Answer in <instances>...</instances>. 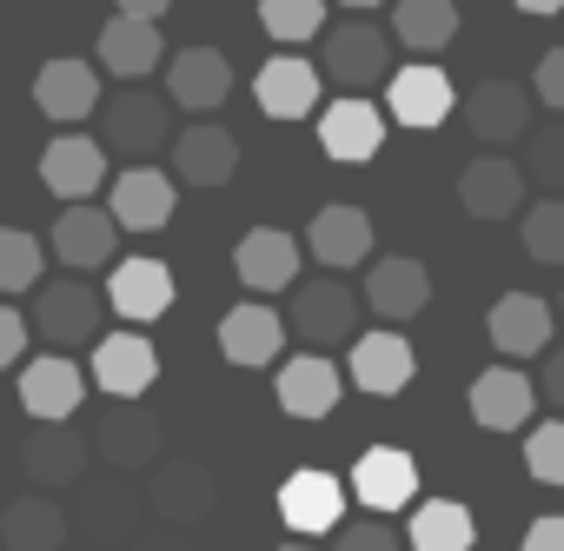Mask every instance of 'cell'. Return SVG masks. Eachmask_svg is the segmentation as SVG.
<instances>
[{
	"mask_svg": "<svg viewBox=\"0 0 564 551\" xmlns=\"http://www.w3.org/2000/svg\"><path fill=\"white\" fill-rule=\"evenodd\" d=\"M339 8H352V14H366V8H379V0H339Z\"/></svg>",
	"mask_w": 564,
	"mask_h": 551,
	"instance_id": "cell-50",
	"label": "cell"
},
{
	"mask_svg": "<svg viewBox=\"0 0 564 551\" xmlns=\"http://www.w3.org/2000/svg\"><path fill=\"white\" fill-rule=\"evenodd\" d=\"M173 173L186 180V186H226L232 173H239V140L226 133V127H186V133H173Z\"/></svg>",
	"mask_w": 564,
	"mask_h": 551,
	"instance_id": "cell-28",
	"label": "cell"
},
{
	"mask_svg": "<svg viewBox=\"0 0 564 551\" xmlns=\"http://www.w3.org/2000/svg\"><path fill=\"white\" fill-rule=\"evenodd\" d=\"M87 452H94V445H87L67 419H34L28 439H21V472H28L41 491H61V485H80Z\"/></svg>",
	"mask_w": 564,
	"mask_h": 551,
	"instance_id": "cell-5",
	"label": "cell"
},
{
	"mask_svg": "<svg viewBox=\"0 0 564 551\" xmlns=\"http://www.w3.org/2000/svg\"><path fill=\"white\" fill-rule=\"evenodd\" d=\"M419 372V353L399 326H379V333H352V386L372 392V399H392L405 392Z\"/></svg>",
	"mask_w": 564,
	"mask_h": 551,
	"instance_id": "cell-7",
	"label": "cell"
},
{
	"mask_svg": "<svg viewBox=\"0 0 564 551\" xmlns=\"http://www.w3.org/2000/svg\"><path fill=\"white\" fill-rule=\"evenodd\" d=\"M166 94H173V107H186V114H213V107H226V94H232V61H226L219 47H186V54L166 67Z\"/></svg>",
	"mask_w": 564,
	"mask_h": 551,
	"instance_id": "cell-26",
	"label": "cell"
},
{
	"mask_svg": "<svg viewBox=\"0 0 564 551\" xmlns=\"http://www.w3.org/2000/svg\"><path fill=\"white\" fill-rule=\"evenodd\" d=\"M471 419L485 432H524L531 425V379L518 366H491L471 379Z\"/></svg>",
	"mask_w": 564,
	"mask_h": 551,
	"instance_id": "cell-30",
	"label": "cell"
},
{
	"mask_svg": "<svg viewBox=\"0 0 564 551\" xmlns=\"http://www.w3.org/2000/svg\"><path fill=\"white\" fill-rule=\"evenodd\" d=\"M386 80H392V87H386V107H392L399 127H438V120L458 114V94H452V80H445L432 61H412V67H399V74H386Z\"/></svg>",
	"mask_w": 564,
	"mask_h": 551,
	"instance_id": "cell-15",
	"label": "cell"
},
{
	"mask_svg": "<svg viewBox=\"0 0 564 551\" xmlns=\"http://www.w3.org/2000/svg\"><path fill=\"white\" fill-rule=\"evenodd\" d=\"M107 300H113V313H120V320L147 326V320H160V313L173 306V272H166L160 259H120V266H113Z\"/></svg>",
	"mask_w": 564,
	"mask_h": 551,
	"instance_id": "cell-31",
	"label": "cell"
},
{
	"mask_svg": "<svg viewBox=\"0 0 564 551\" xmlns=\"http://www.w3.org/2000/svg\"><path fill=\"white\" fill-rule=\"evenodd\" d=\"M524 173H531L544 193H564V120H557V127H538V140L524 147Z\"/></svg>",
	"mask_w": 564,
	"mask_h": 551,
	"instance_id": "cell-41",
	"label": "cell"
},
{
	"mask_svg": "<svg viewBox=\"0 0 564 551\" xmlns=\"http://www.w3.org/2000/svg\"><path fill=\"white\" fill-rule=\"evenodd\" d=\"M100 313H107V300L87 280H54V287H34L28 333H41L54 353H74V346H94L100 339Z\"/></svg>",
	"mask_w": 564,
	"mask_h": 551,
	"instance_id": "cell-2",
	"label": "cell"
},
{
	"mask_svg": "<svg viewBox=\"0 0 564 551\" xmlns=\"http://www.w3.org/2000/svg\"><path fill=\"white\" fill-rule=\"evenodd\" d=\"M213 498H219V485H213V465H199V458H166L160 472H153V485H147V505L166 518V525H199L206 511H213Z\"/></svg>",
	"mask_w": 564,
	"mask_h": 551,
	"instance_id": "cell-13",
	"label": "cell"
},
{
	"mask_svg": "<svg viewBox=\"0 0 564 551\" xmlns=\"http://www.w3.org/2000/svg\"><path fill=\"white\" fill-rule=\"evenodd\" d=\"M279 551H313V544H279Z\"/></svg>",
	"mask_w": 564,
	"mask_h": 551,
	"instance_id": "cell-51",
	"label": "cell"
},
{
	"mask_svg": "<svg viewBox=\"0 0 564 551\" xmlns=\"http://www.w3.org/2000/svg\"><path fill=\"white\" fill-rule=\"evenodd\" d=\"M21 353H28V320L14 306H0V372L21 366Z\"/></svg>",
	"mask_w": 564,
	"mask_h": 551,
	"instance_id": "cell-44",
	"label": "cell"
},
{
	"mask_svg": "<svg viewBox=\"0 0 564 551\" xmlns=\"http://www.w3.org/2000/svg\"><path fill=\"white\" fill-rule=\"evenodd\" d=\"M386 326H405V320H419L425 313V300H432V272L419 266V259H372L366 266V293H359Z\"/></svg>",
	"mask_w": 564,
	"mask_h": 551,
	"instance_id": "cell-12",
	"label": "cell"
},
{
	"mask_svg": "<svg viewBox=\"0 0 564 551\" xmlns=\"http://www.w3.org/2000/svg\"><path fill=\"white\" fill-rule=\"evenodd\" d=\"M219 353L232 359V366H272L279 353H286V320H279L272 306H259V300H239L226 320H219Z\"/></svg>",
	"mask_w": 564,
	"mask_h": 551,
	"instance_id": "cell-21",
	"label": "cell"
},
{
	"mask_svg": "<svg viewBox=\"0 0 564 551\" xmlns=\"http://www.w3.org/2000/svg\"><path fill=\"white\" fill-rule=\"evenodd\" d=\"M359 293L339 280V272H319V280H293V306H286V333H300L306 346H339L359 333Z\"/></svg>",
	"mask_w": 564,
	"mask_h": 551,
	"instance_id": "cell-1",
	"label": "cell"
},
{
	"mask_svg": "<svg viewBox=\"0 0 564 551\" xmlns=\"http://www.w3.org/2000/svg\"><path fill=\"white\" fill-rule=\"evenodd\" d=\"M166 140H173V133H166V100H160V94L127 87V94H113V100L100 107V147H113V153H127V160H153Z\"/></svg>",
	"mask_w": 564,
	"mask_h": 551,
	"instance_id": "cell-4",
	"label": "cell"
},
{
	"mask_svg": "<svg viewBox=\"0 0 564 551\" xmlns=\"http://www.w3.org/2000/svg\"><path fill=\"white\" fill-rule=\"evenodd\" d=\"M531 87H538V100H544V107H557V114H564V47H551V54L538 61V80H531Z\"/></svg>",
	"mask_w": 564,
	"mask_h": 551,
	"instance_id": "cell-43",
	"label": "cell"
},
{
	"mask_svg": "<svg viewBox=\"0 0 564 551\" xmlns=\"http://www.w3.org/2000/svg\"><path fill=\"white\" fill-rule=\"evenodd\" d=\"M100 67L120 74V80L153 74V67H160V34H153V21H140V14H113V21L100 28Z\"/></svg>",
	"mask_w": 564,
	"mask_h": 551,
	"instance_id": "cell-33",
	"label": "cell"
},
{
	"mask_svg": "<svg viewBox=\"0 0 564 551\" xmlns=\"http://www.w3.org/2000/svg\"><path fill=\"white\" fill-rule=\"evenodd\" d=\"M100 180H107V147H100L94 133H61V140H47V153H41V186H47L54 199H87V193H100Z\"/></svg>",
	"mask_w": 564,
	"mask_h": 551,
	"instance_id": "cell-17",
	"label": "cell"
},
{
	"mask_svg": "<svg viewBox=\"0 0 564 551\" xmlns=\"http://www.w3.org/2000/svg\"><path fill=\"white\" fill-rule=\"evenodd\" d=\"M173 0H113V14H140V21H160Z\"/></svg>",
	"mask_w": 564,
	"mask_h": 551,
	"instance_id": "cell-48",
	"label": "cell"
},
{
	"mask_svg": "<svg viewBox=\"0 0 564 551\" xmlns=\"http://www.w3.org/2000/svg\"><path fill=\"white\" fill-rule=\"evenodd\" d=\"M478 525L458 498H425L412 511V531H405V551H471Z\"/></svg>",
	"mask_w": 564,
	"mask_h": 551,
	"instance_id": "cell-36",
	"label": "cell"
},
{
	"mask_svg": "<svg viewBox=\"0 0 564 551\" xmlns=\"http://www.w3.org/2000/svg\"><path fill=\"white\" fill-rule=\"evenodd\" d=\"M252 94H259V114L265 120H306L319 107V67L300 61V54H279V61L259 67Z\"/></svg>",
	"mask_w": 564,
	"mask_h": 551,
	"instance_id": "cell-25",
	"label": "cell"
},
{
	"mask_svg": "<svg viewBox=\"0 0 564 551\" xmlns=\"http://www.w3.org/2000/svg\"><path fill=\"white\" fill-rule=\"evenodd\" d=\"M524 472L538 485H564V419H544L524 432Z\"/></svg>",
	"mask_w": 564,
	"mask_h": 551,
	"instance_id": "cell-40",
	"label": "cell"
},
{
	"mask_svg": "<svg viewBox=\"0 0 564 551\" xmlns=\"http://www.w3.org/2000/svg\"><path fill=\"white\" fill-rule=\"evenodd\" d=\"M524 252L538 266H564V199H538L524 213Z\"/></svg>",
	"mask_w": 564,
	"mask_h": 551,
	"instance_id": "cell-39",
	"label": "cell"
},
{
	"mask_svg": "<svg viewBox=\"0 0 564 551\" xmlns=\"http://www.w3.org/2000/svg\"><path fill=\"white\" fill-rule=\"evenodd\" d=\"M113 472H140V465H153L160 458V445H166V425H160V412L153 406H140V399H120V406H107L100 412V425H94V439H87Z\"/></svg>",
	"mask_w": 564,
	"mask_h": 551,
	"instance_id": "cell-3",
	"label": "cell"
},
{
	"mask_svg": "<svg viewBox=\"0 0 564 551\" xmlns=\"http://www.w3.org/2000/svg\"><path fill=\"white\" fill-rule=\"evenodd\" d=\"M339 392H346V379H339V366L326 353H300V359L279 366V406L293 419H333Z\"/></svg>",
	"mask_w": 564,
	"mask_h": 551,
	"instance_id": "cell-22",
	"label": "cell"
},
{
	"mask_svg": "<svg viewBox=\"0 0 564 551\" xmlns=\"http://www.w3.org/2000/svg\"><path fill=\"white\" fill-rule=\"evenodd\" d=\"M485 333H491V346H498L505 359H538V353L551 346V306H544L538 293H505V300L491 306Z\"/></svg>",
	"mask_w": 564,
	"mask_h": 551,
	"instance_id": "cell-29",
	"label": "cell"
},
{
	"mask_svg": "<svg viewBox=\"0 0 564 551\" xmlns=\"http://www.w3.org/2000/svg\"><path fill=\"white\" fill-rule=\"evenodd\" d=\"M518 14H564V0H511Z\"/></svg>",
	"mask_w": 564,
	"mask_h": 551,
	"instance_id": "cell-49",
	"label": "cell"
},
{
	"mask_svg": "<svg viewBox=\"0 0 564 551\" xmlns=\"http://www.w3.org/2000/svg\"><path fill=\"white\" fill-rule=\"evenodd\" d=\"M300 239L293 233H279V226H252L239 246H232V272H239V287L252 293H286L300 280Z\"/></svg>",
	"mask_w": 564,
	"mask_h": 551,
	"instance_id": "cell-9",
	"label": "cell"
},
{
	"mask_svg": "<svg viewBox=\"0 0 564 551\" xmlns=\"http://www.w3.org/2000/svg\"><path fill=\"white\" fill-rule=\"evenodd\" d=\"M41 266H47V246L21 226H0V293H34L41 287Z\"/></svg>",
	"mask_w": 564,
	"mask_h": 551,
	"instance_id": "cell-37",
	"label": "cell"
},
{
	"mask_svg": "<svg viewBox=\"0 0 564 551\" xmlns=\"http://www.w3.org/2000/svg\"><path fill=\"white\" fill-rule=\"evenodd\" d=\"M392 41L412 54H438L458 41V0H392Z\"/></svg>",
	"mask_w": 564,
	"mask_h": 551,
	"instance_id": "cell-35",
	"label": "cell"
},
{
	"mask_svg": "<svg viewBox=\"0 0 564 551\" xmlns=\"http://www.w3.org/2000/svg\"><path fill=\"white\" fill-rule=\"evenodd\" d=\"M544 399L564 412V353H551V359H544Z\"/></svg>",
	"mask_w": 564,
	"mask_h": 551,
	"instance_id": "cell-47",
	"label": "cell"
},
{
	"mask_svg": "<svg viewBox=\"0 0 564 551\" xmlns=\"http://www.w3.org/2000/svg\"><path fill=\"white\" fill-rule=\"evenodd\" d=\"M458 206L471 219H511L524 206V166L518 160H498V153H478L458 173Z\"/></svg>",
	"mask_w": 564,
	"mask_h": 551,
	"instance_id": "cell-19",
	"label": "cell"
},
{
	"mask_svg": "<svg viewBox=\"0 0 564 551\" xmlns=\"http://www.w3.org/2000/svg\"><path fill=\"white\" fill-rule=\"evenodd\" d=\"M160 379V353L147 333H107L94 339V386L107 399H147Z\"/></svg>",
	"mask_w": 564,
	"mask_h": 551,
	"instance_id": "cell-8",
	"label": "cell"
},
{
	"mask_svg": "<svg viewBox=\"0 0 564 551\" xmlns=\"http://www.w3.org/2000/svg\"><path fill=\"white\" fill-rule=\"evenodd\" d=\"M173 206H180V193H173V180L160 173V166H147V160H133L120 180H113V219H120V233H153V226H166L173 219Z\"/></svg>",
	"mask_w": 564,
	"mask_h": 551,
	"instance_id": "cell-20",
	"label": "cell"
},
{
	"mask_svg": "<svg viewBox=\"0 0 564 551\" xmlns=\"http://www.w3.org/2000/svg\"><path fill=\"white\" fill-rule=\"evenodd\" d=\"M34 107L47 114V120H61V127H74V120H87V114H100V74H94V61H41V74H34Z\"/></svg>",
	"mask_w": 564,
	"mask_h": 551,
	"instance_id": "cell-14",
	"label": "cell"
},
{
	"mask_svg": "<svg viewBox=\"0 0 564 551\" xmlns=\"http://www.w3.org/2000/svg\"><path fill=\"white\" fill-rule=\"evenodd\" d=\"M352 498L366 505V511H405L412 498H419V458L405 452V445H372L359 465H352Z\"/></svg>",
	"mask_w": 564,
	"mask_h": 551,
	"instance_id": "cell-11",
	"label": "cell"
},
{
	"mask_svg": "<svg viewBox=\"0 0 564 551\" xmlns=\"http://www.w3.org/2000/svg\"><path fill=\"white\" fill-rule=\"evenodd\" d=\"M326 74L339 87H379L392 74V34H379L372 21H339L326 28Z\"/></svg>",
	"mask_w": 564,
	"mask_h": 551,
	"instance_id": "cell-6",
	"label": "cell"
},
{
	"mask_svg": "<svg viewBox=\"0 0 564 551\" xmlns=\"http://www.w3.org/2000/svg\"><path fill=\"white\" fill-rule=\"evenodd\" d=\"M458 114H465L471 140L505 147V140H524V127H531V94H524L518 80H485V87H471V100H465Z\"/></svg>",
	"mask_w": 564,
	"mask_h": 551,
	"instance_id": "cell-23",
	"label": "cell"
},
{
	"mask_svg": "<svg viewBox=\"0 0 564 551\" xmlns=\"http://www.w3.org/2000/svg\"><path fill=\"white\" fill-rule=\"evenodd\" d=\"M113 246H120V219L107 206H87V199H67V213L54 219V239H47V252H61V266H74V272L107 266Z\"/></svg>",
	"mask_w": 564,
	"mask_h": 551,
	"instance_id": "cell-10",
	"label": "cell"
},
{
	"mask_svg": "<svg viewBox=\"0 0 564 551\" xmlns=\"http://www.w3.org/2000/svg\"><path fill=\"white\" fill-rule=\"evenodd\" d=\"M259 28L272 41H313L326 28V0H259Z\"/></svg>",
	"mask_w": 564,
	"mask_h": 551,
	"instance_id": "cell-38",
	"label": "cell"
},
{
	"mask_svg": "<svg viewBox=\"0 0 564 551\" xmlns=\"http://www.w3.org/2000/svg\"><path fill=\"white\" fill-rule=\"evenodd\" d=\"M21 406H28V419H74L87 406V372L67 353L28 359L21 366Z\"/></svg>",
	"mask_w": 564,
	"mask_h": 551,
	"instance_id": "cell-18",
	"label": "cell"
},
{
	"mask_svg": "<svg viewBox=\"0 0 564 551\" xmlns=\"http://www.w3.org/2000/svg\"><path fill=\"white\" fill-rule=\"evenodd\" d=\"M127 551H193V544L180 538V525H166V531H147V538H133Z\"/></svg>",
	"mask_w": 564,
	"mask_h": 551,
	"instance_id": "cell-46",
	"label": "cell"
},
{
	"mask_svg": "<svg viewBox=\"0 0 564 551\" xmlns=\"http://www.w3.org/2000/svg\"><path fill=\"white\" fill-rule=\"evenodd\" d=\"M524 551H564V518H538L524 531Z\"/></svg>",
	"mask_w": 564,
	"mask_h": 551,
	"instance_id": "cell-45",
	"label": "cell"
},
{
	"mask_svg": "<svg viewBox=\"0 0 564 551\" xmlns=\"http://www.w3.org/2000/svg\"><path fill=\"white\" fill-rule=\"evenodd\" d=\"M67 511H61V498H47V491H28V498H14L8 505V518H0V544L8 551H61L67 544Z\"/></svg>",
	"mask_w": 564,
	"mask_h": 551,
	"instance_id": "cell-32",
	"label": "cell"
},
{
	"mask_svg": "<svg viewBox=\"0 0 564 551\" xmlns=\"http://www.w3.org/2000/svg\"><path fill=\"white\" fill-rule=\"evenodd\" d=\"M300 246H306L326 272H346V266H359V259L372 252V219H366L359 206H319Z\"/></svg>",
	"mask_w": 564,
	"mask_h": 551,
	"instance_id": "cell-27",
	"label": "cell"
},
{
	"mask_svg": "<svg viewBox=\"0 0 564 551\" xmlns=\"http://www.w3.org/2000/svg\"><path fill=\"white\" fill-rule=\"evenodd\" d=\"M319 147H326V160H339V166H366V160L386 147V120H379V107L359 100V94L333 100V107L319 114Z\"/></svg>",
	"mask_w": 564,
	"mask_h": 551,
	"instance_id": "cell-16",
	"label": "cell"
},
{
	"mask_svg": "<svg viewBox=\"0 0 564 551\" xmlns=\"http://www.w3.org/2000/svg\"><path fill=\"white\" fill-rule=\"evenodd\" d=\"M333 551H405V538H399L386 518H366V525H346V518H339Z\"/></svg>",
	"mask_w": 564,
	"mask_h": 551,
	"instance_id": "cell-42",
	"label": "cell"
},
{
	"mask_svg": "<svg viewBox=\"0 0 564 551\" xmlns=\"http://www.w3.org/2000/svg\"><path fill=\"white\" fill-rule=\"evenodd\" d=\"M279 518H286L293 531H339V518H346V485H339L333 472L306 465V472H293L286 485H279Z\"/></svg>",
	"mask_w": 564,
	"mask_h": 551,
	"instance_id": "cell-24",
	"label": "cell"
},
{
	"mask_svg": "<svg viewBox=\"0 0 564 551\" xmlns=\"http://www.w3.org/2000/svg\"><path fill=\"white\" fill-rule=\"evenodd\" d=\"M133 511H140V498L127 485H113V478L87 485V472H80V505L67 511V525H80L87 538H133Z\"/></svg>",
	"mask_w": 564,
	"mask_h": 551,
	"instance_id": "cell-34",
	"label": "cell"
}]
</instances>
